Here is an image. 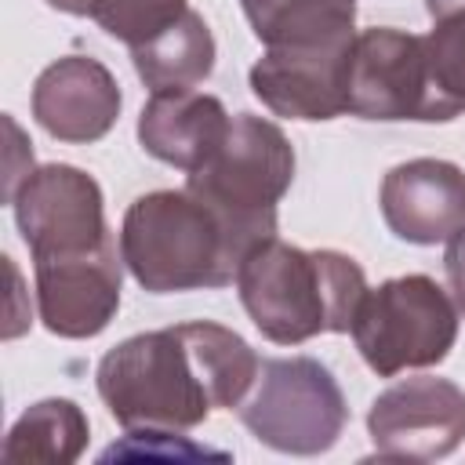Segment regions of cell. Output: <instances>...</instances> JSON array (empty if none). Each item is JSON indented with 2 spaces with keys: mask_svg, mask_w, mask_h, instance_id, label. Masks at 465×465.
Wrapping results in <instances>:
<instances>
[{
  "mask_svg": "<svg viewBox=\"0 0 465 465\" xmlns=\"http://www.w3.org/2000/svg\"><path fill=\"white\" fill-rule=\"evenodd\" d=\"M443 269H447V283L454 294V305L465 312V225L447 240V254H443Z\"/></svg>",
  "mask_w": 465,
  "mask_h": 465,
  "instance_id": "ffe728a7",
  "label": "cell"
},
{
  "mask_svg": "<svg viewBox=\"0 0 465 465\" xmlns=\"http://www.w3.org/2000/svg\"><path fill=\"white\" fill-rule=\"evenodd\" d=\"M131 62L149 91L193 87V84L207 80L214 69V36H211L207 22L189 7L163 33L131 47Z\"/></svg>",
  "mask_w": 465,
  "mask_h": 465,
  "instance_id": "9a60e30c",
  "label": "cell"
},
{
  "mask_svg": "<svg viewBox=\"0 0 465 465\" xmlns=\"http://www.w3.org/2000/svg\"><path fill=\"white\" fill-rule=\"evenodd\" d=\"M236 291L269 341L298 345L349 331L367 280L341 251H305L269 236L240 262Z\"/></svg>",
  "mask_w": 465,
  "mask_h": 465,
  "instance_id": "3957f363",
  "label": "cell"
},
{
  "mask_svg": "<svg viewBox=\"0 0 465 465\" xmlns=\"http://www.w3.org/2000/svg\"><path fill=\"white\" fill-rule=\"evenodd\" d=\"M232 116L214 94L193 87L153 91L138 116V142L160 163H171L185 174L200 171L225 142Z\"/></svg>",
  "mask_w": 465,
  "mask_h": 465,
  "instance_id": "5bb4252c",
  "label": "cell"
},
{
  "mask_svg": "<svg viewBox=\"0 0 465 465\" xmlns=\"http://www.w3.org/2000/svg\"><path fill=\"white\" fill-rule=\"evenodd\" d=\"M120 265L124 254H116V240L94 251L33 262L44 327L58 338L102 334L120 309Z\"/></svg>",
  "mask_w": 465,
  "mask_h": 465,
  "instance_id": "30bf717a",
  "label": "cell"
},
{
  "mask_svg": "<svg viewBox=\"0 0 465 465\" xmlns=\"http://www.w3.org/2000/svg\"><path fill=\"white\" fill-rule=\"evenodd\" d=\"M352 341L378 378L447 360L458 338V305L447 291L414 272L363 291L352 316Z\"/></svg>",
  "mask_w": 465,
  "mask_h": 465,
  "instance_id": "5b68a950",
  "label": "cell"
},
{
  "mask_svg": "<svg viewBox=\"0 0 465 465\" xmlns=\"http://www.w3.org/2000/svg\"><path fill=\"white\" fill-rule=\"evenodd\" d=\"M421 116L425 124H443L465 113V11L436 18L432 33L421 36Z\"/></svg>",
  "mask_w": 465,
  "mask_h": 465,
  "instance_id": "ac0fdd59",
  "label": "cell"
},
{
  "mask_svg": "<svg viewBox=\"0 0 465 465\" xmlns=\"http://www.w3.org/2000/svg\"><path fill=\"white\" fill-rule=\"evenodd\" d=\"M185 11V0H87V18H94L113 40H124L127 47L153 40Z\"/></svg>",
  "mask_w": 465,
  "mask_h": 465,
  "instance_id": "d6986e66",
  "label": "cell"
},
{
  "mask_svg": "<svg viewBox=\"0 0 465 465\" xmlns=\"http://www.w3.org/2000/svg\"><path fill=\"white\" fill-rule=\"evenodd\" d=\"M247 432L280 454H323L338 443L349 407L334 374L312 356L262 360L254 385L236 403Z\"/></svg>",
  "mask_w": 465,
  "mask_h": 465,
  "instance_id": "8992f818",
  "label": "cell"
},
{
  "mask_svg": "<svg viewBox=\"0 0 465 465\" xmlns=\"http://www.w3.org/2000/svg\"><path fill=\"white\" fill-rule=\"evenodd\" d=\"M425 91L421 36L374 25L356 33L349 58V105L363 120H418Z\"/></svg>",
  "mask_w": 465,
  "mask_h": 465,
  "instance_id": "8fae6325",
  "label": "cell"
},
{
  "mask_svg": "<svg viewBox=\"0 0 465 465\" xmlns=\"http://www.w3.org/2000/svg\"><path fill=\"white\" fill-rule=\"evenodd\" d=\"M265 47L356 33V0H240Z\"/></svg>",
  "mask_w": 465,
  "mask_h": 465,
  "instance_id": "e0dca14e",
  "label": "cell"
},
{
  "mask_svg": "<svg viewBox=\"0 0 465 465\" xmlns=\"http://www.w3.org/2000/svg\"><path fill=\"white\" fill-rule=\"evenodd\" d=\"M254 243L193 189L138 196L120 225L127 272L153 294L225 287Z\"/></svg>",
  "mask_w": 465,
  "mask_h": 465,
  "instance_id": "7a4b0ae2",
  "label": "cell"
},
{
  "mask_svg": "<svg viewBox=\"0 0 465 465\" xmlns=\"http://www.w3.org/2000/svg\"><path fill=\"white\" fill-rule=\"evenodd\" d=\"M47 4L65 11V15H87V0H47Z\"/></svg>",
  "mask_w": 465,
  "mask_h": 465,
  "instance_id": "7402d4cb",
  "label": "cell"
},
{
  "mask_svg": "<svg viewBox=\"0 0 465 465\" xmlns=\"http://www.w3.org/2000/svg\"><path fill=\"white\" fill-rule=\"evenodd\" d=\"M429 15L432 18H443V15H454V11H465V0H425Z\"/></svg>",
  "mask_w": 465,
  "mask_h": 465,
  "instance_id": "44dd1931",
  "label": "cell"
},
{
  "mask_svg": "<svg viewBox=\"0 0 465 465\" xmlns=\"http://www.w3.org/2000/svg\"><path fill=\"white\" fill-rule=\"evenodd\" d=\"M356 33L280 44L251 65L254 98L287 120H334L349 105V58Z\"/></svg>",
  "mask_w": 465,
  "mask_h": 465,
  "instance_id": "ba28073f",
  "label": "cell"
},
{
  "mask_svg": "<svg viewBox=\"0 0 465 465\" xmlns=\"http://www.w3.org/2000/svg\"><path fill=\"white\" fill-rule=\"evenodd\" d=\"M291 182L294 149L287 134L254 113H236L222 149L185 178V189L203 196L258 247L276 236V203Z\"/></svg>",
  "mask_w": 465,
  "mask_h": 465,
  "instance_id": "277c9868",
  "label": "cell"
},
{
  "mask_svg": "<svg viewBox=\"0 0 465 465\" xmlns=\"http://www.w3.org/2000/svg\"><path fill=\"white\" fill-rule=\"evenodd\" d=\"M258 363L236 331L193 320L109 349L98 363V396L131 432H182L214 407L232 411L254 385Z\"/></svg>",
  "mask_w": 465,
  "mask_h": 465,
  "instance_id": "6da1fadb",
  "label": "cell"
},
{
  "mask_svg": "<svg viewBox=\"0 0 465 465\" xmlns=\"http://www.w3.org/2000/svg\"><path fill=\"white\" fill-rule=\"evenodd\" d=\"M87 447V418L73 400L33 403L7 432V465H69Z\"/></svg>",
  "mask_w": 465,
  "mask_h": 465,
  "instance_id": "2e32d148",
  "label": "cell"
},
{
  "mask_svg": "<svg viewBox=\"0 0 465 465\" xmlns=\"http://www.w3.org/2000/svg\"><path fill=\"white\" fill-rule=\"evenodd\" d=\"M381 218L407 243H443L465 225V171L450 160L418 156L381 182Z\"/></svg>",
  "mask_w": 465,
  "mask_h": 465,
  "instance_id": "4fadbf2b",
  "label": "cell"
},
{
  "mask_svg": "<svg viewBox=\"0 0 465 465\" xmlns=\"http://www.w3.org/2000/svg\"><path fill=\"white\" fill-rule=\"evenodd\" d=\"M367 432L381 458H447L465 440V392L447 378H403L374 396Z\"/></svg>",
  "mask_w": 465,
  "mask_h": 465,
  "instance_id": "9c48e42d",
  "label": "cell"
},
{
  "mask_svg": "<svg viewBox=\"0 0 465 465\" xmlns=\"http://www.w3.org/2000/svg\"><path fill=\"white\" fill-rule=\"evenodd\" d=\"M11 203L33 262L94 251L113 240L98 182L73 163H47L29 171Z\"/></svg>",
  "mask_w": 465,
  "mask_h": 465,
  "instance_id": "52a82bcc",
  "label": "cell"
},
{
  "mask_svg": "<svg viewBox=\"0 0 465 465\" xmlns=\"http://www.w3.org/2000/svg\"><path fill=\"white\" fill-rule=\"evenodd\" d=\"M33 116L58 142H98L120 116V84L98 58L65 54L36 76Z\"/></svg>",
  "mask_w": 465,
  "mask_h": 465,
  "instance_id": "7c38bea8",
  "label": "cell"
}]
</instances>
